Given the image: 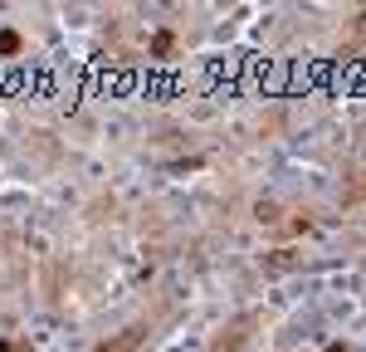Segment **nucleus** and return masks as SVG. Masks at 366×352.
<instances>
[{"mask_svg": "<svg viewBox=\"0 0 366 352\" xmlns=\"http://www.w3.org/2000/svg\"><path fill=\"white\" fill-rule=\"evenodd\" d=\"M0 352H15V343H0Z\"/></svg>", "mask_w": 366, "mask_h": 352, "instance_id": "nucleus-4", "label": "nucleus"}, {"mask_svg": "<svg viewBox=\"0 0 366 352\" xmlns=\"http://www.w3.org/2000/svg\"><path fill=\"white\" fill-rule=\"evenodd\" d=\"M103 352H127V348H122V343H112V348H103Z\"/></svg>", "mask_w": 366, "mask_h": 352, "instance_id": "nucleus-3", "label": "nucleus"}, {"mask_svg": "<svg viewBox=\"0 0 366 352\" xmlns=\"http://www.w3.org/2000/svg\"><path fill=\"white\" fill-rule=\"evenodd\" d=\"M327 352H347V348H342V343H332V348H327Z\"/></svg>", "mask_w": 366, "mask_h": 352, "instance_id": "nucleus-5", "label": "nucleus"}, {"mask_svg": "<svg viewBox=\"0 0 366 352\" xmlns=\"http://www.w3.org/2000/svg\"><path fill=\"white\" fill-rule=\"evenodd\" d=\"M171 44H176V39H171V30H157V39H152V54H157V59H166V54H171Z\"/></svg>", "mask_w": 366, "mask_h": 352, "instance_id": "nucleus-1", "label": "nucleus"}, {"mask_svg": "<svg viewBox=\"0 0 366 352\" xmlns=\"http://www.w3.org/2000/svg\"><path fill=\"white\" fill-rule=\"evenodd\" d=\"M10 54H20V34L15 30H0V59H10Z\"/></svg>", "mask_w": 366, "mask_h": 352, "instance_id": "nucleus-2", "label": "nucleus"}]
</instances>
